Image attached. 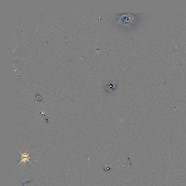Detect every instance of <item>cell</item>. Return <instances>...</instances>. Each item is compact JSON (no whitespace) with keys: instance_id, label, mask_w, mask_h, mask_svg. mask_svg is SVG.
I'll use <instances>...</instances> for the list:
<instances>
[{"instance_id":"obj_1","label":"cell","mask_w":186,"mask_h":186,"mask_svg":"<svg viewBox=\"0 0 186 186\" xmlns=\"http://www.w3.org/2000/svg\"><path fill=\"white\" fill-rule=\"evenodd\" d=\"M19 152H20V151H19ZM20 153H21V162L19 163V164H20L22 163V162L26 163L27 162H29V163L31 164V162L29 161V159H30L31 157L29 156V154H28L27 153H22L20 152Z\"/></svg>"}]
</instances>
